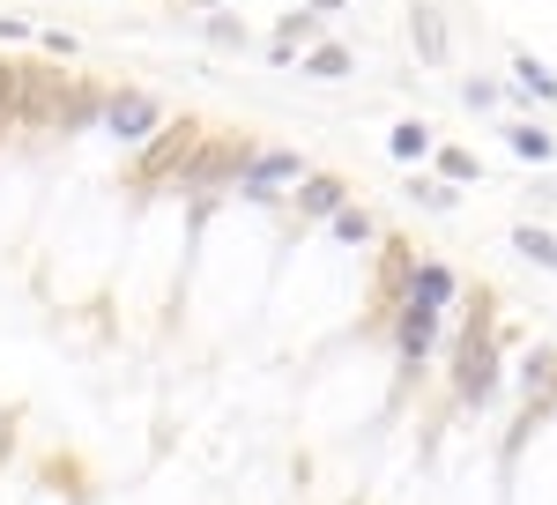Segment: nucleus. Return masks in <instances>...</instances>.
I'll return each instance as SVG.
<instances>
[{
  "label": "nucleus",
  "mask_w": 557,
  "mask_h": 505,
  "mask_svg": "<svg viewBox=\"0 0 557 505\" xmlns=\"http://www.w3.org/2000/svg\"><path fill=\"white\" fill-rule=\"evenodd\" d=\"M104 120V89L89 75H60V67H30V97H23V134H97Z\"/></svg>",
  "instance_id": "obj_1"
},
{
  "label": "nucleus",
  "mask_w": 557,
  "mask_h": 505,
  "mask_svg": "<svg viewBox=\"0 0 557 505\" xmlns=\"http://www.w3.org/2000/svg\"><path fill=\"white\" fill-rule=\"evenodd\" d=\"M498 386H506L498 328H491V312L475 305L469 320H461V335H454V402H461V409H491V402H498Z\"/></svg>",
  "instance_id": "obj_2"
},
{
  "label": "nucleus",
  "mask_w": 557,
  "mask_h": 505,
  "mask_svg": "<svg viewBox=\"0 0 557 505\" xmlns=\"http://www.w3.org/2000/svg\"><path fill=\"white\" fill-rule=\"evenodd\" d=\"M246 149L253 141H223V134H201V149L178 164V178L164 186V194H178L194 215H209L223 194H238V164H246Z\"/></svg>",
  "instance_id": "obj_3"
},
{
  "label": "nucleus",
  "mask_w": 557,
  "mask_h": 505,
  "mask_svg": "<svg viewBox=\"0 0 557 505\" xmlns=\"http://www.w3.org/2000/svg\"><path fill=\"white\" fill-rule=\"evenodd\" d=\"M201 134H209L201 120H164L141 149H134V186H141V194H164V186L178 178V164L201 149Z\"/></svg>",
  "instance_id": "obj_4"
},
{
  "label": "nucleus",
  "mask_w": 557,
  "mask_h": 505,
  "mask_svg": "<svg viewBox=\"0 0 557 505\" xmlns=\"http://www.w3.org/2000/svg\"><path fill=\"white\" fill-rule=\"evenodd\" d=\"M305 171H312V164H305V149H268V141H253V149H246V164H238V201L275 209Z\"/></svg>",
  "instance_id": "obj_5"
},
{
  "label": "nucleus",
  "mask_w": 557,
  "mask_h": 505,
  "mask_svg": "<svg viewBox=\"0 0 557 505\" xmlns=\"http://www.w3.org/2000/svg\"><path fill=\"white\" fill-rule=\"evenodd\" d=\"M164 120H172V112H164V97H157V89L120 83V89H104V120H97V134H112L120 149H141Z\"/></svg>",
  "instance_id": "obj_6"
},
{
  "label": "nucleus",
  "mask_w": 557,
  "mask_h": 505,
  "mask_svg": "<svg viewBox=\"0 0 557 505\" xmlns=\"http://www.w3.org/2000/svg\"><path fill=\"white\" fill-rule=\"evenodd\" d=\"M386 342H394V365L401 372H424L431 357H438V342H446V312H431V305H386Z\"/></svg>",
  "instance_id": "obj_7"
},
{
  "label": "nucleus",
  "mask_w": 557,
  "mask_h": 505,
  "mask_svg": "<svg viewBox=\"0 0 557 505\" xmlns=\"http://www.w3.org/2000/svg\"><path fill=\"white\" fill-rule=\"evenodd\" d=\"M513 379H520V402H528V409H520V431H535V423L557 409V349H550V342H535V349L520 357Z\"/></svg>",
  "instance_id": "obj_8"
},
{
  "label": "nucleus",
  "mask_w": 557,
  "mask_h": 505,
  "mask_svg": "<svg viewBox=\"0 0 557 505\" xmlns=\"http://www.w3.org/2000/svg\"><path fill=\"white\" fill-rule=\"evenodd\" d=\"M401 297H409V305H431V312H454V305H461V275H454L446 260H409Z\"/></svg>",
  "instance_id": "obj_9"
},
{
  "label": "nucleus",
  "mask_w": 557,
  "mask_h": 505,
  "mask_svg": "<svg viewBox=\"0 0 557 505\" xmlns=\"http://www.w3.org/2000/svg\"><path fill=\"white\" fill-rule=\"evenodd\" d=\"M290 209H298V223H327L335 209H349V178H335V171H305L298 186H290Z\"/></svg>",
  "instance_id": "obj_10"
},
{
  "label": "nucleus",
  "mask_w": 557,
  "mask_h": 505,
  "mask_svg": "<svg viewBox=\"0 0 557 505\" xmlns=\"http://www.w3.org/2000/svg\"><path fill=\"white\" fill-rule=\"evenodd\" d=\"M431 149H438L431 120H401L394 134H386V157H394V164H409V171H424V164H431Z\"/></svg>",
  "instance_id": "obj_11"
},
{
  "label": "nucleus",
  "mask_w": 557,
  "mask_h": 505,
  "mask_svg": "<svg viewBox=\"0 0 557 505\" xmlns=\"http://www.w3.org/2000/svg\"><path fill=\"white\" fill-rule=\"evenodd\" d=\"M298 45H320V15H312V8H290V15L275 23V45H268V60H275V67H290V52H298Z\"/></svg>",
  "instance_id": "obj_12"
},
{
  "label": "nucleus",
  "mask_w": 557,
  "mask_h": 505,
  "mask_svg": "<svg viewBox=\"0 0 557 505\" xmlns=\"http://www.w3.org/2000/svg\"><path fill=\"white\" fill-rule=\"evenodd\" d=\"M409 209H424V215H454V201H461V186H446L438 171H409Z\"/></svg>",
  "instance_id": "obj_13"
},
{
  "label": "nucleus",
  "mask_w": 557,
  "mask_h": 505,
  "mask_svg": "<svg viewBox=\"0 0 557 505\" xmlns=\"http://www.w3.org/2000/svg\"><path fill=\"white\" fill-rule=\"evenodd\" d=\"M23 97H30V67L0 60V134H23Z\"/></svg>",
  "instance_id": "obj_14"
},
{
  "label": "nucleus",
  "mask_w": 557,
  "mask_h": 505,
  "mask_svg": "<svg viewBox=\"0 0 557 505\" xmlns=\"http://www.w3.org/2000/svg\"><path fill=\"white\" fill-rule=\"evenodd\" d=\"M349 67H357V60H349V45H327V38L298 52V75H312V83H343Z\"/></svg>",
  "instance_id": "obj_15"
},
{
  "label": "nucleus",
  "mask_w": 557,
  "mask_h": 505,
  "mask_svg": "<svg viewBox=\"0 0 557 505\" xmlns=\"http://www.w3.org/2000/svg\"><path fill=\"white\" fill-rule=\"evenodd\" d=\"M327 231H335L343 246H380V215L364 209V201H349V209H335V215H327Z\"/></svg>",
  "instance_id": "obj_16"
},
{
  "label": "nucleus",
  "mask_w": 557,
  "mask_h": 505,
  "mask_svg": "<svg viewBox=\"0 0 557 505\" xmlns=\"http://www.w3.org/2000/svg\"><path fill=\"white\" fill-rule=\"evenodd\" d=\"M506 141H513L520 164H550V157H557V134H550V126H535V120H513V126H506Z\"/></svg>",
  "instance_id": "obj_17"
},
{
  "label": "nucleus",
  "mask_w": 557,
  "mask_h": 505,
  "mask_svg": "<svg viewBox=\"0 0 557 505\" xmlns=\"http://www.w3.org/2000/svg\"><path fill=\"white\" fill-rule=\"evenodd\" d=\"M409 45H417V60H424V67L446 60V23H438V8H417V15H409Z\"/></svg>",
  "instance_id": "obj_18"
},
{
  "label": "nucleus",
  "mask_w": 557,
  "mask_h": 505,
  "mask_svg": "<svg viewBox=\"0 0 557 505\" xmlns=\"http://www.w3.org/2000/svg\"><path fill=\"white\" fill-rule=\"evenodd\" d=\"M513 97H528V104H550V97H557V75L535 60V52H520V60H513Z\"/></svg>",
  "instance_id": "obj_19"
},
{
  "label": "nucleus",
  "mask_w": 557,
  "mask_h": 505,
  "mask_svg": "<svg viewBox=\"0 0 557 505\" xmlns=\"http://www.w3.org/2000/svg\"><path fill=\"white\" fill-rule=\"evenodd\" d=\"M513 253H520V260H535V268H550V275H557V238L543 231V223H520V231H513Z\"/></svg>",
  "instance_id": "obj_20"
},
{
  "label": "nucleus",
  "mask_w": 557,
  "mask_h": 505,
  "mask_svg": "<svg viewBox=\"0 0 557 505\" xmlns=\"http://www.w3.org/2000/svg\"><path fill=\"white\" fill-rule=\"evenodd\" d=\"M431 164H438L446 186H469V178H475V149H431Z\"/></svg>",
  "instance_id": "obj_21"
},
{
  "label": "nucleus",
  "mask_w": 557,
  "mask_h": 505,
  "mask_svg": "<svg viewBox=\"0 0 557 505\" xmlns=\"http://www.w3.org/2000/svg\"><path fill=\"white\" fill-rule=\"evenodd\" d=\"M201 30H209V45H223V52H238V45H246V23H238L231 8H209V23H201Z\"/></svg>",
  "instance_id": "obj_22"
},
{
  "label": "nucleus",
  "mask_w": 557,
  "mask_h": 505,
  "mask_svg": "<svg viewBox=\"0 0 557 505\" xmlns=\"http://www.w3.org/2000/svg\"><path fill=\"white\" fill-rule=\"evenodd\" d=\"M498 97H506L498 83H475V75L461 83V104H469V112H498Z\"/></svg>",
  "instance_id": "obj_23"
},
{
  "label": "nucleus",
  "mask_w": 557,
  "mask_h": 505,
  "mask_svg": "<svg viewBox=\"0 0 557 505\" xmlns=\"http://www.w3.org/2000/svg\"><path fill=\"white\" fill-rule=\"evenodd\" d=\"M38 45L52 52V60H75V38H67V30H38Z\"/></svg>",
  "instance_id": "obj_24"
},
{
  "label": "nucleus",
  "mask_w": 557,
  "mask_h": 505,
  "mask_svg": "<svg viewBox=\"0 0 557 505\" xmlns=\"http://www.w3.org/2000/svg\"><path fill=\"white\" fill-rule=\"evenodd\" d=\"M15 38H38V23H23V15H0V45H15Z\"/></svg>",
  "instance_id": "obj_25"
},
{
  "label": "nucleus",
  "mask_w": 557,
  "mask_h": 505,
  "mask_svg": "<svg viewBox=\"0 0 557 505\" xmlns=\"http://www.w3.org/2000/svg\"><path fill=\"white\" fill-rule=\"evenodd\" d=\"M305 8H312V15H335V8H343V0H305Z\"/></svg>",
  "instance_id": "obj_26"
},
{
  "label": "nucleus",
  "mask_w": 557,
  "mask_h": 505,
  "mask_svg": "<svg viewBox=\"0 0 557 505\" xmlns=\"http://www.w3.org/2000/svg\"><path fill=\"white\" fill-rule=\"evenodd\" d=\"M194 8H223V0H194Z\"/></svg>",
  "instance_id": "obj_27"
}]
</instances>
